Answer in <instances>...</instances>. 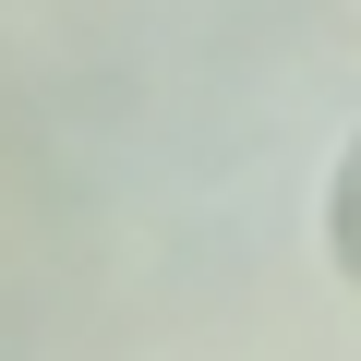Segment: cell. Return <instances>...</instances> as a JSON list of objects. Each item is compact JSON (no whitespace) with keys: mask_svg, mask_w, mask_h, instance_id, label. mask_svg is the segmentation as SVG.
Listing matches in <instances>:
<instances>
[{"mask_svg":"<svg viewBox=\"0 0 361 361\" xmlns=\"http://www.w3.org/2000/svg\"><path fill=\"white\" fill-rule=\"evenodd\" d=\"M325 253H337V277L361 289V133H349L337 169H325Z\"/></svg>","mask_w":361,"mask_h":361,"instance_id":"6da1fadb","label":"cell"}]
</instances>
